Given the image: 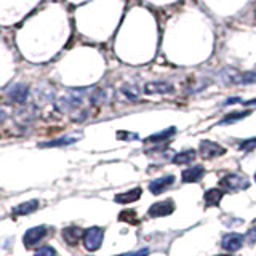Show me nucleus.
<instances>
[{
    "mask_svg": "<svg viewBox=\"0 0 256 256\" xmlns=\"http://www.w3.org/2000/svg\"><path fill=\"white\" fill-rule=\"evenodd\" d=\"M106 100H108V93H106V90H98V92H94V93L92 94V102H93V104H102Z\"/></svg>",
    "mask_w": 256,
    "mask_h": 256,
    "instance_id": "22",
    "label": "nucleus"
},
{
    "mask_svg": "<svg viewBox=\"0 0 256 256\" xmlns=\"http://www.w3.org/2000/svg\"><path fill=\"white\" fill-rule=\"evenodd\" d=\"M244 244V236L236 234V232H230V234H226L222 237V248L228 252H237L240 246Z\"/></svg>",
    "mask_w": 256,
    "mask_h": 256,
    "instance_id": "10",
    "label": "nucleus"
},
{
    "mask_svg": "<svg viewBox=\"0 0 256 256\" xmlns=\"http://www.w3.org/2000/svg\"><path fill=\"white\" fill-rule=\"evenodd\" d=\"M220 256H229V254H220Z\"/></svg>",
    "mask_w": 256,
    "mask_h": 256,
    "instance_id": "31",
    "label": "nucleus"
},
{
    "mask_svg": "<svg viewBox=\"0 0 256 256\" xmlns=\"http://www.w3.org/2000/svg\"><path fill=\"white\" fill-rule=\"evenodd\" d=\"M46 236V226H37L29 229L22 237V244L26 248H32Z\"/></svg>",
    "mask_w": 256,
    "mask_h": 256,
    "instance_id": "5",
    "label": "nucleus"
},
{
    "mask_svg": "<svg viewBox=\"0 0 256 256\" xmlns=\"http://www.w3.org/2000/svg\"><path fill=\"white\" fill-rule=\"evenodd\" d=\"M204 173H205L204 166H200V165L182 170V182H197L204 176Z\"/></svg>",
    "mask_w": 256,
    "mask_h": 256,
    "instance_id": "12",
    "label": "nucleus"
},
{
    "mask_svg": "<svg viewBox=\"0 0 256 256\" xmlns=\"http://www.w3.org/2000/svg\"><path fill=\"white\" fill-rule=\"evenodd\" d=\"M80 104H82V94L78 92H72L68 96L60 98L58 102H56V106H58V109L62 112H70L72 109H77Z\"/></svg>",
    "mask_w": 256,
    "mask_h": 256,
    "instance_id": "3",
    "label": "nucleus"
},
{
    "mask_svg": "<svg viewBox=\"0 0 256 256\" xmlns=\"http://www.w3.org/2000/svg\"><path fill=\"white\" fill-rule=\"evenodd\" d=\"M6 110L4 109V106H0V122H4V120L6 118Z\"/></svg>",
    "mask_w": 256,
    "mask_h": 256,
    "instance_id": "28",
    "label": "nucleus"
},
{
    "mask_svg": "<svg viewBox=\"0 0 256 256\" xmlns=\"http://www.w3.org/2000/svg\"><path fill=\"white\" fill-rule=\"evenodd\" d=\"M149 250L148 248H141L138 252H130V253H124V254H118V256H148Z\"/></svg>",
    "mask_w": 256,
    "mask_h": 256,
    "instance_id": "25",
    "label": "nucleus"
},
{
    "mask_svg": "<svg viewBox=\"0 0 256 256\" xmlns=\"http://www.w3.org/2000/svg\"><path fill=\"white\" fill-rule=\"evenodd\" d=\"M194 158H196V150L189 149V150L181 152V154H178V156H174L173 157V162L178 164V165H182V164H190Z\"/></svg>",
    "mask_w": 256,
    "mask_h": 256,
    "instance_id": "19",
    "label": "nucleus"
},
{
    "mask_svg": "<svg viewBox=\"0 0 256 256\" xmlns=\"http://www.w3.org/2000/svg\"><path fill=\"white\" fill-rule=\"evenodd\" d=\"M122 93L126 96V98H130V100H136V98H138V88L133 86V85H125V86H122Z\"/></svg>",
    "mask_w": 256,
    "mask_h": 256,
    "instance_id": "21",
    "label": "nucleus"
},
{
    "mask_svg": "<svg viewBox=\"0 0 256 256\" xmlns=\"http://www.w3.org/2000/svg\"><path fill=\"white\" fill-rule=\"evenodd\" d=\"M38 208V200H29V202H24L18 206H14L13 214L14 216H22V214H29L34 213Z\"/></svg>",
    "mask_w": 256,
    "mask_h": 256,
    "instance_id": "15",
    "label": "nucleus"
},
{
    "mask_svg": "<svg viewBox=\"0 0 256 256\" xmlns=\"http://www.w3.org/2000/svg\"><path fill=\"white\" fill-rule=\"evenodd\" d=\"M246 238H248V244H256V228L250 229V232H248Z\"/></svg>",
    "mask_w": 256,
    "mask_h": 256,
    "instance_id": "27",
    "label": "nucleus"
},
{
    "mask_svg": "<svg viewBox=\"0 0 256 256\" xmlns=\"http://www.w3.org/2000/svg\"><path fill=\"white\" fill-rule=\"evenodd\" d=\"M117 138L118 140H136V138H138V134H130V133H122V132H118L117 133Z\"/></svg>",
    "mask_w": 256,
    "mask_h": 256,
    "instance_id": "26",
    "label": "nucleus"
},
{
    "mask_svg": "<svg viewBox=\"0 0 256 256\" xmlns=\"http://www.w3.org/2000/svg\"><path fill=\"white\" fill-rule=\"evenodd\" d=\"M82 236H84V230L77 226H69L66 229H62V238L66 240V244L70 246H76Z\"/></svg>",
    "mask_w": 256,
    "mask_h": 256,
    "instance_id": "11",
    "label": "nucleus"
},
{
    "mask_svg": "<svg viewBox=\"0 0 256 256\" xmlns=\"http://www.w3.org/2000/svg\"><path fill=\"white\" fill-rule=\"evenodd\" d=\"M84 246L88 252H96L102 244L104 238V230L101 228H88L86 230H84Z\"/></svg>",
    "mask_w": 256,
    "mask_h": 256,
    "instance_id": "1",
    "label": "nucleus"
},
{
    "mask_svg": "<svg viewBox=\"0 0 256 256\" xmlns=\"http://www.w3.org/2000/svg\"><path fill=\"white\" fill-rule=\"evenodd\" d=\"M222 196H224V192L221 189H210V190H206L205 192V206H218L220 202L222 200Z\"/></svg>",
    "mask_w": 256,
    "mask_h": 256,
    "instance_id": "14",
    "label": "nucleus"
},
{
    "mask_svg": "<svg viewBox=\"0 0 256 256\" xmlns=\"http://www.w3.org/2000/svg\"><path fill=\"white\" fill-rule=\"evenodd\" d=\"M244 104H245V106H256V100H250V101H246Z\"/></svg>",
    "mask_w": 256,
    "mask_h": 256,
    "instance_id": "30",
    "label": "nucleus"
},
{
    "mask_svg": "<svg viewBox=\"0 0 256 256\" xmlns=\"http://www.w3.org/2000/svg\"><path fill=\"white\" fill-rule=\"evenodd\" d=\"M142 194V190L141 188H134L132 190H128V192H124V194H118L116 197V202L117 204H132V202H136Z\"/></svg>",
    "mask_w": 256,
    "mask_h": 256,
    "instance_id": "13",
    "label": "nucleus"
},
{
    "mask_svg": "<svg viewBox=\"0 0 256 256\" xmlns=\"http://www.w3.org/2000/svg\"><path fill=\"white\" fill-rule=\"evenodd\" d=\"M173 90V85L168 82H149L144 85V93L146 94H166Z\"/></svg>",
    "mask_w": 256,
    "mask_h": 256,
    "instance_id": "9",
    "label": "nucleus"
},
{
    "mask_svg": "<svg viewBox=\"0 0 256 256\" xmlns=\"http://www.w3.org/2000/svg\"><path fill=\"white\" fill-rule=\"evenodd\" d=\"M200 156L204 158H214V157H220L222 154H226V149L221 148L218 142H212V141H202L200 142Z\"/></svg>",
    "mask_w": 256,
    "mask_h": 256,
    "instance_id": "6",
    "label": "nucleus"
},
{
    "mask_svg": "<svg viewBox=\"0 0 256 256\" xmlns=\"http://www.w3.org/2000/svg\"><path fill=\"white\" fill-rule=\"evenodd\" d=\"M8 96H10V100L13 102H18V104L26 102L29 96V86L24 84H16L8 90Z\"/></svg>",
    "mask_w": 256,
    "mask_h": 256,
    "instance_id": "8",
    "label": "nucleus"
},
{
    "mask_svg": "<svg viewBox=\"0 0 256 256\" xmlns=\"http://www.w3.org/2000/svg\"><path fill=\"white\" fill-rule=\"evenodd\" d=\"M34 256H56V250L50 245H45V246H40L34 253Z\"/></svg>",
    "mask_w": 256,
    "mask_h": 256,
    "instance_id": "23",
    "label": "nucleus"
},
{
    "mask_svg": "<svg viewBox=\"0 0 256 256\" xmlns=\"http://www.w3.org/2000/svg\"><path fill=\"white\" fill-rule=\"evenodd\" d=\"M76 141H78V136H62L60 140H53L50 142L40 144L44 148H58V146H66V144H74Z\"/></svg>",
    "mask_w": 256,
    "mask_h": 256,
    "instance_id": "16",
    "label": "nucleus"
},
{
    "mask_svg": "<svg viewBox=\"0 0 256 256\" xmlns=\"http://www.w3.org/2000/svg\"><path fill=\"white\" fill-rule=\"evenodd\" d=\"M248 180L244 178L242 174H237V173H232V174H228L224 176V178L220 181V186L228 190V192H236V190H242V189H246L248 188Z\"/></svg>",
    "mask_w": 256,
    "mask_h": 256,
    "instance_id": "2",
    "label": "nucleus"
},
{
    "mask_svg": "<svg viewBox=\"0 0 256 256\" xmlns=\"http://www.w3.org/2000/svg\"><path fill=\"white\" fill-rule=\"evenodd\" d=\"M252 114V110H242V112H230V114H228L226 117H224L220 125H228V124H234L237 122V120H242L245 118L246 116H250Z\"/></svg>",
    "mask_w": 256,
    "mask_h": 256,
    "instance_id": "18",
    "label": "nucleus"
},
{
    "mask_svg": "<svg viewBox=\"0 0 256 256\" xmlns=\"http://www.w3.org/2000/svg\"><path fill=\"white\" fill-rule=\"evenodd\" d=\"M174 133H176V128L172 126V128H168V130H164V132H160V133H156V134L149 136V138H146V142H160V141H165V140L170 138V136H173Z\"/></svg>",
    "mask_w": 256,
    "mask_h": 256,
    "instance_id": "17",
    "label": "nucleus"
},
{
    "mask_svg": "<svg viewBox=\"0 0 256 256\" xmlns=\"http://www.w3.org/2000/svg\"><path fill=\"white\" fill-rule=\"evenodd\" d=\"M240 101H242L240 98H229V100L226 101V104H234V102H240Z\"/></svg>",
    "mask_w": 256,
    "mask_h": 256,
    "instance_id": "29",
    "label": "nucleus"
},
{
    "mask_svg": "<svg viewBox=\"0 0 256 256\" xmlns=\"http://www.w3.org/2000/svg\"><path fill=\"white\" fill-rule=\"evenodd\" d=\"M118 220L120 221H125V222H130V224H138L140 220L138 216H136V212L134 210H124L122 213L118 214Z\"/></svg>",
    "mask_w": 256,
    "mask_h": 256,
    "instance_id": "20",
    "label": "nucleus"
},
{
    "mask_svg": "<svg viewBox=\"0 0 256 256\" xmlns=\"http://www.w3.org/2000/svg\"><path fill=\"white\" fill-rule=\"evenodd\" d=\"M174 176L173 174H168V176H164V178H158L156 181H152L149 184V190L152 192V194H162V192H165L168 188H172L173 186V182H174Z\"/></svg>",
    "mask_w": 256,
    "mask_h": 256,
    "instance_id": "7",
    "label": "nucleus"
},
{
    "mask_svg": "<svg viewBox=\"0 0 256 256\" xmlns=\"http://www.w3.org/2000/svg\"><path fill=\"white\" fill-rule=\"evenodd\" d=\"M238 149H240V150H253V149H256V138L242 141V142H240Z\"/></svg>",
    "mask_w": 256,
    "mask_h": 256,
    "instance_id": "24",
    "label": "nucleus"
},
{
    "mask_svg": "<svg viewBox=\"0 0 256 256\" xmlns=\"http://www.w3.org/2000/svg\"><path fill=\"white\" fill-rule=\"evenodd\" d=\"M174 212V202L172 198H166V200H162V202H157L154 204L150 208L148 214L150 218H160V216H168Z\"/></svg>",
    "mask_w": 256,
    "mask_h": 256,
    "instance_id": "4",
    "label": "nucleus"
},
{
    "mask_svg": "<svg viewBox=\"0 0 256 256\" xmlns=\"http://www.w3.org/2000/svg\"><path fill=\"white\" fill-rule=\"evenodd\" d=\"M254 181H256V174H254Z\"/></svg>",
    "mask_w": 256,
    "mask_h": 256,
    "instance_id": "32",
    "label": "nucleus"
}]
</instances>
